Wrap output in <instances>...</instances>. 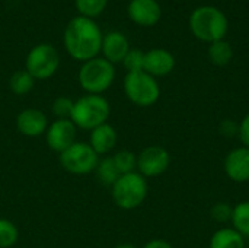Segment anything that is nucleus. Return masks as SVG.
Wrapping results in <instances>:
<instances>
[{
  "instance_id": "nucleus-1",
  "label": "nucleus",
  "mask_w": 249,
  "mask_h": 248,
  "mask_svg": "<svg viewBox=\"0 0 249 248\" xmlns=\"http://www.w3.org/2000/svg\"><path fill=\"white\" fill-rule=\"evenodd\" d=\"M104 34L99 28V25L85 16H74L69 20L66 25L64 34H63V42L66 51L77 61H88L101 53Z\"/></svg>"
},
{
  "instance_id": "nucleus-2",
  "label": "nucleus",
  "mask_w": 249,
  "mask_h": 248,
  "mask_svg": "<svg viewBox=\"0 0 249 248\" xmlns=\"http://www.w3.org/2000/svg\"><path fill=\"white\" fill-rule=\"evenodd\" d=\"M228 18L214 6H200L190 16V31L203 42H216L228 34Z\"/></svg>"
},
{
  "instance_id": "nucleus-3",
  "label": "nucleus",
  "mask_w": 249,
  "mask_h": 248,
  "mask_svg": "<svg viewBox=\"0 0 249 248\" xmlns=\"http://www.w3.org/2000/svg\"><path fill=\"white\" fill-rule=\"evenodd\" d=\"M111 114V107L102 95L86 94L74 101L70 120L77 129L93 130L95 127L107 123Z\"/></svg>"
},
{
  "instance_id": "nucleus-4",
  "label": "nucleus",
  "mask_w": 249,
  "mask_h": 248,
  "mask_svg": "<svg viewBox=\"0 0 249 248\" xmlns=\"http://www.w3.org/2000/svg\"><path fill=\"white\" fill-rule=\"evenodd\" d=\"M147 180L136 171L120 175L111 187L112 200L123 210H133L139 208L147 199Z\"/></svg>"
},
{
  "instance_id": "nucleus-5",
  "label": "nucleus",
  "mask_w": 249,
  "mask_h": 248,
  "mask_svg": "<svg viewBox=\"0 0 249 248\" xmlns=\"http://www.w3.org/2000/svg\"><path fill=\"white\" fill-rule=\"evenodd\" d=\"M77 79L85 92L101 95L112 86L115 80V66L104 57H95L82 63Z\"/></svg>"
},
{
  "instance_id": "nucleus-6",
  "label": "nucleus",
  "mask_w": 249,
  "mask_h": 248,
  "mask_svg": "<svg viewBox=\"0 0 249 248\" xmlns=\"http://www.w3.org/2000/svg\"><path fill=\"white\" fill-rule=\"evenodd\" d=\"M124 92L130 102L142 108L155 105L160 96V88L156 77L150 76L144 70L125 75Z\"/></svg>"
},
{
  "instance_id": "nucleus-7",
  "label": "nucleus",
  "mask_w": 249,
  "mask_h": 248,
  "mask_svg": "<svg viewBox=\"0 0 249 248\" xmlns=\"http://www.w3.org/2000/svg\"><path fill=\"white\" fill-rule=\"evenodd\" d=\"M26 72L35 80H45L55 75L60 66V56L55 47L47 42L36 44L26 56Z\"/></svg>"
},
{
  "instance_id": "nucleus-8",
  "label": "nucleus",
  "mask_w": 249,
  "mask_h": 248,
  "mask_svg": "<svg viewBox=\"0 0 249 248\" xmlns=\"http://www.w3.org/2000/svg\"><path fill=\"white\" fill-rule=\"evenodd\" d=\"M60 165L70 174L86 175L96 170L99 156L89 143L74 142L70 148L58 153Z\"/></svg>"
},
{
  "instance_id": "nucleus-9",
  "label": "nucleus",
  "mask_w": 249,
  "mask_h": 248,
  "mask_svg": "<svg viewBox=\"0 0 249 248\" xmlns=\"http://www.w3.org/2000/svg\"><path fill=\"white\" fill-rule=\"evenodd\" d=\"M171 165V155L163 146L152 145L144 148L137 155V171L140 175L147 178H155L168 171Z\"/></svg>"
},
{
  "instance_id": "nucleus-10",
  "label": "nucleus",
  "mask_w": 249,
  "mask_h": 248,
  "mask_svg": "<svg viewBox=\"0 0 249 248\" xmlns=\"http://www.w3.org/2000/svg\"><path fill=\"white\" fill-rule=\"evenodd\" d=\"M77 127L71 120H55L48 124L45 132V140L51 151L61 153L76 142Z\"/></svg>"
},
{
  "instance_id": "nucleus-11",
  "label": "nucleus",
  "mask_w": 249,
  "mask_h": 248,
  "mask_svg": "<svg viewBox=\"0 0 249 248\" xmlns=\"http://www.w3.org/2000/svg\"><path fill=\"white\" fill-rule=\"evenodd\" d=\"M223 171L226 177L238 184L249 181V148L238 146L228 152L223 161Z\"/></svg>"
},
{
  "instance_id": "nucleus-12",
  "label": "nucleus",
  "mask_w": 249,
  "mask_h": 248,
  "mask_svg": "<svg viewBox=\"0 0 249 248\" xmlns=\"http://www.w3.org/2000/svg\"><path fill=\"white\" fill-rule=\"evenodd\" d=\"M128 18L139 26H153L160 20L162 9L156 0H131L127 7Z\"/></svg>"
},
{
  "instance_id": "nucleus-13",
  "label": "nucleus",
  "mask_w": 249,
  "mask_h": 248,
  "mask_svg": "<svg viewBox=\"0 0 249 248\" xmlns=\"http://www.w3.org/2000/svg\"><path fill=\"white\" fill-rule=\"evenodd\" d=\"M16 127L23 136L38 137L41 134H45L48 129V118L38 108H26L18 114Z\"/></svg>"
},
{
  "instance_id": "nucleus-14",
  "label": "nucleus",
  "mask_w": 249,
  "mask_h": 248,
  "mask_svg": "<svg viewBox=\"0 0 249 248\" xmlns=\"http://www.w3.org/2000/svg\"><path fill=\"white\" fill-rule=\"evenodd\" d=\"M175 67V57L165 48H152L144 53L143 70L153 77H162L169 75Z\"/></svg>"
},
{
  "instance_id": "nucleus-15",
  "label": "nucleus",
  "mask_w": 249,
  "mask_h": 248,
  "mask_svg": "<svg viewBox=\"0 0 249 248\" xmlns=\"http://www.w3.org/2000/svg\"><path fill=\"white\" fill-rule=\"evenodd\" d=\"M130 51V42L128 38L120 32V31H111L104 35L101 53L105 60H108L112 64L123 63L124 57Z\"/></svg>"
},
{
  "instance_id": "nucleus-16",
  "label": "nucleus",
  "mask_w": 249,
  "mask_h": 248,
  "mask_svg": "<svg viewBox=\"0 0 249 248\" xmlns=\"http://www.w3.org/2000/svg\"><path fill=\"white\" fill-rule=\"evenodd\" d=\"M117 140H118L117 130L109 123H104L95 127L93 130H90L89 145L98 153V156L107 155L111 151H114V148L117 146Z\"/></svg>"
},
{
  "instance_id": "nucleus-17",
  "label": "nucleus",
  "mask_w": 249,
  "mask_h": 248,
  "mask_svg": "<svg viewBox=\"0 0 249 248\" xmlns=\"http://www.w3.org/2000/svg\"><path fill=\"white\" fill-rule=\"evenodd\" d=\"M209 248H245V238L236 229L223 227L212 235Z\"/></svg>"
},
{
  "instance_id": "nucleus-18",
  "label": "nucleus",
  "mask_w": 249,
  "mask_h": 248,
  "mask_svg": "<svg viewBox=\"0 0 249 248\" xmlns=\"http://www.w3.org/2000/svg\"><path fill=\"white\" fill-rule=\"evenodd\" d=\"M207 54H209V60L212 61V64L219 66V67L228 66L233 58L232 45L229 42H226L225 39L212 42L210 47H209Z\"/></svg>"
},
{
  "instance_id": "nucleus-19",
  "label": "nucleus",
  "mask_w": 249,
  "mask_h": 248,
  "mask_svg": "<svg viewBox=\"0 0 249 248\" xmlns=\"http://www.w3.org/2000/svg\"><path fill=\"white\" fill-rule=\"evenodd\" d=\"M232 228L236 229L244 238H249V200L239 202L233 206Z\"/></svg>"
},
{
  "instance_id": "nucleus-20",
  "label": "nucleus",
  "mask_w": 249,
  "mask_h": 248,
  "mask_svg": "<svg viewBox=\"0 0 249 248\" xmlns=\"http://www.w3.org/2000/svg\"><path fill=\"white\" fill-rule=\"evenodd\" d=\"M35 79L26 70H16L9 79V88L15 95H26L32 91Z\"/></svg>"
},
{
  "instance_id": "nucleus-21",
  "label": "nucleus",
  "mask_w": 249,
  "mask_h": 248,
  "mask_svg": "<svg viewBox=\"0 0 249 248\" xmlns=\"http://www.w3.org/2000/svg\"><path fill=\"white\" fill-rule=\"evenodd\" d=\"M96 175H98V180L104 184V186H111L118 180L120 177V172L112 161L111 156H107L104 159H101L98 162V167H96Z\"/></svg>"
},
{
  "instance_id": "nucleus-22",
  "label": "nucleus",
  "mask_w": 249,
  "mask_h": 248,
  "mask_svg": "<svg viewBox=\"0 0 249 248\" xmlns=\"http://www.w3.org/2000/svg\"><path fill=\"white\" fill-rule=\"evenodd\" d=\"M111 158H112L120 175L134 172V170L137 168V155L131 151H127V149L118 151Z\"/></svg>"
},
{
  "instance_id": "nucleus-23",
  "label": "nucleus",
  "mask_w": 249,
  "mask_h": 248,
  "mask_svg": "<svg viewBox=\"0 0 249 248\" xmlns=\"http://www.w3.org/2000/svg\"><path fill=\"white\" fill-rule=\"evenodd\" d=\"M74 4L80 16L93 19L105 10L108 0H74Z\"/></svg>"
},
{
  "instance_id": "nucleus-24",
  "label": "nucleus",
  "mask_w": 249,
  "mask_h": 248,
  "mask_svg": "<svg viewBox=\"0 0 249 248\" xmlns=\"http://www.w3.org/2000/svg\"><path fill=\"white\" fill-rule=\"evenodd\" d=\"M19 238L16 225L4 218H0V248H12Z\"/></svg>"
},
{
  "instance_id": "nucleus-25",
  "label": "nucleus",
  "mask_w": 249,
  "mask_h": 248,
  "mask_svg": "<svg viewBox=\"0 0 249 248\" xmlns=\"http://www.w3.org/2000/svg\"><path fill=\"white\" fill-rule=\"evenodd\" d=\"M123 64L127 69V73L142 72L144 66V53L139 48H130V51L123 60Z\"/></svg>"
},
{
  "instance_id": "nucleus-26",
  "label": "nucleus",
  "mask_w": 249,
  "mask_h": 248,
  "mask_svg": "<svg viewBox=\"0 0 249 248\" xmlns=\"http://www.w3.org/2000/svg\"><path fill=\"white\" fill-rule=\"evenodd\" d=\"M73 105H74L73 99L67 96H58L53 102V114L58 120H70L71 113H73Z\"/></svg>"
},
{
  "instance_id": "nucleus-27",
  "label": "nucleus",
  "mask_w": 249,
  "mask_h": 248,
  "mask_svg": "<svg viewBox=\"0 0 249 248\" xmlns=\"http://www.w3.org/2000/svg\"><path fill=\"white\" fill-rule=\"evenodd\" d=\"M233 206H231L226 202H217L210 209V216L217 224H228L232 221Z\"/></svg>"
},
{
  "instance_id": "nucleus-28",
  "label": "nucleus",
  "mask_w": 249,
  "mask_h": 248,
  "mask_svg": "<svg viewBox=\"0 0 249 248\" xmlns=\"http://www.w3.org/2000/svg\"><path fill=\"white\" fill-rule=\"evenodd\" d=\"M238 130H239V123H236L235 120H231V118L223 120L219 126V133L223 137H235V136H238Z\"/></svg>"
},
{
  "instance_id": "nucleus-29",
  "label": "nucleus",
  "mask_w": 249,
  "mask_h": 248,
  "mask_svg": "<svg viewBox=\"0 0 249 248\" xmlns=\"http://www.w3.org/2000/svg\"><path fill=\"white\" fill-rule=\"evenodd\" d=\"M238 137H239L242 146L249 148V113L241 120V123H239Z\"/></svg>"
},
{
  "instance_id": "nucleus-30",
  "label": "nucleus",
  "mask_w": 249,
  "mask_h": 248,
  "mask_svg": "<svg viewBox=\"0 0 249 248\" xmlns=\"http://www.w3.org/2000/svg\"><path fill=\"white\" fill-rule=\"evenodd\" d=\"M143 248H174L171 243H168L166 240H160V238H156V240H150L149 243H146Z\"/></svg>"
},
{
  "instance_id": "nucleus-31",
  "label": "nucleus",
  "mask_w": 249,
  "mask_h": 248,
  "mask_svg": "<svg viewBox=\"0 0 249 248\" xmlns=\"http://www.w3.org/2000/svg\"><path fill=\"white\" fill-rule=\"evenodd\" d=\"M114 248H137L134 244H131V243H123V244H118L117 247Z\"/></svg>"
}]
</instances>
